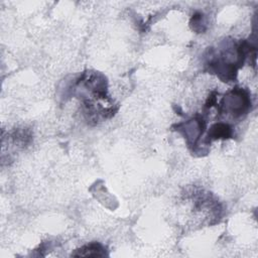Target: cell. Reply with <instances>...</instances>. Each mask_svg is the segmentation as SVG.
<instances>
[{
    "label": "cell",
    "mask_w": 258,
    "mask_h": 258,
    "mask_svg": "<svg viewBox=\"0 0 258 258\" xmlns=\"http://www.w3.org/2000/svg\"><path fill=\"white\" fill-rule=\"evenodd\" d=\"M217 106L220 114H230L233 118L246 115L251 108V98L247 90L235 87L229 91Z\"/></svg>",
    "instance_id": "1"
},
{
    "label": "cell",
    "mask_w": 258,
    "mask_h": 258,
    "mask_svg": "<svg viewBox=\"0 0 258 258\" xmlns=\"http://www.w3.org/2000/svg\"><path fill=\"white\" fill-rule=\"evenodd\" d=\"M175 126L176 130L183 134L188 146H191L195 150L198 147V142L206 129V121L203 119V117L198 115L195 118L186 122L176 124Z\"/></svg>",
    "instance_id": "2"
},
{
    "label": "cell",
    "mask_w": 258,
    "mask_h": 258,
    "mask_svg": "<svg viewBox=\"0 0 258 258\" xmlns=\"http://www.w3.org/2000/svg\"><path fill=\"white\" fill-rule=\"evenodd\" d=\"M234 132L233 128L231 125L228 123H216L211 126L209 129V132L206 137V143H211L213 140L217 139H228V138H233Z\"/></svg>",
    "instance_id": "3"
},
{
    "label": "cell",
    "mask_w": 258,
    "mask_h": 258,
    "mask_svg": "<svg viewBox=\"0 0 258 258\" xmlns=\"http://www.w3.org/2000/svg\"><path fill=\"white\" fill-rule=\"evenodd\" d=\"M106 248L98 242H92L82 246L81 248L77 249L75 252L72 253V256H93V257H104L107 256Z\"/></svg>",
    "instance_id": "4"
}]
</instances>
